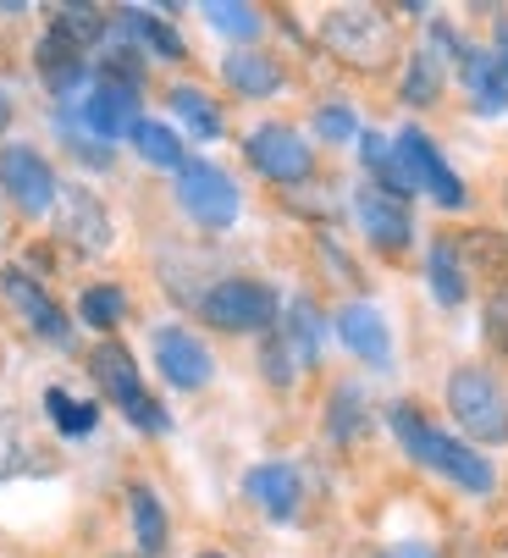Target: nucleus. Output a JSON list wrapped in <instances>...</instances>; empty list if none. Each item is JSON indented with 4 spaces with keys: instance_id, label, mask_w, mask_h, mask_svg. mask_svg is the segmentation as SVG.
<instances>
[{
    "instance_id": "f257e3e1",
    "label": "nucleus",
    "mask_w": 508,
    "mask_h": 558,
    "mask_svg": "<svg viewBox=\"0 0 508 558\" xmlns=\"http://www.w3.org/2000/svg\"><path fill=\"white\" fill-rule=\"evenodd\" d=\"M392 432H398V442H403L420 464L443 470L448 482H459L464 493H492V464H486L475 448H464V442H453V437L432 432L426 421H420V410H414V404H392Z\"/></svg>"
},
{
    "instance_id": "f03ea898",
    "label": "nucleus",
    "mask_w": 508,
    "mask_h": 558,
    "mask_svg": "<svg viewBox=\"0 0 508 558\" xmlns=\"http://www.w3.org/2000/svg\"><path fill=\"white\" fill-rule=\"evenodd\" d=\"M320 39H326V50L337 61L365 66V72H376V66H387L398 56V28L376 7H337V12H326Z\"/></svg>"
},
{
    "instance_id": "7ed1b4c3",
    "label": "nucleus",
    "mask_w": 508,
    "mask_h": 558,
    "mask_svg": "<svg viewBox=\"0 0 508 558\" xmlns=\"http://www.w3.org/2000/svg\"><path fill=\"white\" fill-rule=\"evenodd\" d=\"M448 410H453V421H459L464 437H475V442H508V392L486 371H475V365L453 371Z\"/></svg>"
},
{
    "instance_id": "20e7f679",
    "label": "nucleus",
    "mask_w": 508,
    "mask_h": 558,
    "mask_svg": "<svg viewBox=\"0 0 508 558\" xmlns=\"http://www.w3.org/2000/svg\"><path fill=\"white\" fill-rule=\"evenodd\" d=\"M199 315L216 327V332H266L277 322V293L266 282H249V277H232V282H216L199 304Z\"/></svg>"
},
{
    "instance_id": "39448f33",
    "label": "nucleus",
    "mask_w": 508,
    "mask_h": 558,
    "mask_svg": "<svg viewBox=\"0 0 508 558\" xmlns=\"http://www.w3.org/2000/svg\"><path fill=\"white\" fill-rule=\"evenodd\" d=\"M392 155H398V167H403L409 189H426V194H432L437 205H448V210L464 205V183L448 172V161L437 155V144L420 133V128H403L398 144H392Z\"/></svg>"
},
{
    "instance_id": "423d86ee",
    "label": "nucleus",
    "mask_w": 508,
    "mask_h": 558,
    "mask_svg": "<svg viewBox=\"0 0 508 558\" xmlns=\"http://www.w3.org/2000/svg\"><path fill=\"white\" fill-rule=\"evenodd\" d=\"M178 199L205 227H232L238 221V183L221 167H210V161H189L178 172Z\"/></svg>"
},
{
    "instance_id": "0eeeda50",
    "label": "nucleus",
    "mask_w": 508,
    "mask_h": 558,
    "mask_svg": "<svg viewBox=\"0 0 508 558\" xmlns=\"http://www.w3.org/2000/svg\"><path fill=\"white\" fill-rule=\"evenodd\" d=\"M56 232L77 255H106L111 250V216L89 189H61L56 194Z\"/></svg>"
},
{
    "instance_id": "6e6552de",
    "label": "nucleus",
    "mask_w": 508,
    "mask_h": 558,
    "mask_svg": "<svg viewBox=\"0 0 508 558\" xmlns=\"http://www.w3.org/2000/svg\"><path fill=\"white\" fill-rule=\"evenodd\" d=\"M249 161H254V172L271 178V183H299V178H310V144L293 128L266 122V128L249 133Z\"/></svg>"
},
{
    "instance_id": "1a4fd4ad",
    "label": "nucleus",
    "mask_w": 508,
    "mask_h": 558,
    "mask_svg": "<svg viewBox=\"0 0 508 558\" xmlns=\"http://www.w3.org/2000/svg\"><path fill=\"white\" fill-rule=\"evenodd\" d=\"M0 189H7L28 216H45L56 205V178L45 167V155H34L28 144H12V149H0Z\"/></svg>"
},
{
    "instance_id": "9d476101",
    "label": "nucleus",
    "mask_w": 508,
    "mask_h": 558,
    "mask_svg": "<svg viewBox=\"0 0 508 558\" xmlns=\"http://www.w3.org/2000/svg\"><path fill=\"white\" fill-rule=\"evenodd\" d=\"M155 365H160V376L172 387H205L210 371H216L205 343L194 332H183V327H160L155 332Z\"/></svg>"
},
{
    "instance_id": "9b49d317",
    "label": "nucleus",
    "mask_w": 508,
    "mask_h": 558,
    "mask_svg": "<svg viewBox=\"0 0 508 558\" xmlns=\"http://www.w3.org/2000/svg\"><path fill=\"white\" fill-rule=\"evenodd\" d=\"M83 122H89V133H100V138H133V128H138V89H128V84H111V77H100V84L89 89V100H83V111H77Z\"/></svg>"
},
{
    "instance_id": "f8f14e48",
    "label": "nucleus",
    "mask_w": 508,
    "mask_h": 558,
    "mask_svg": "<svg viewBox=\"0 0 508 558\" xmlns=\"http://www.w3.org/2000/svg\"><path fill=\"white\" fill-rule=\"evenodd\" d=\"M354 199H360V227L371 232V244H382V250H403V244H409V210H403L398 194H387V189H360Z\"/></svg>"
},
{
    "instance_id": "ddd939ff",
    "label": "nucleus",
    "mask_w": 508,
    "mask_h": 558,
    "mask_svg": "<svg viewBox=\"0 0 508 558\" xmlns=\"http://www.w3.org/2000/svg\"><path fill=\"white\" fill-rule=\"evenodd\" d=\"M0 288H7V299L28 315V322H34V332L45 338V343H66L72 332H66V315L50 304V293L34 282V277H23V271H7V277H0Z\"/></svg>"
},
{
    "instance_id": "4468645a",
    "label": "nucleus",
    "mask_w": 508,
    "mask_h": 558,
    "mask_svg": "<svg viewBox=\"0 0 508 558\" xmlns=\"http://www.w3.org/2000/svg\"><path fill=\"white\" fill-rule=\"evenodd\" d=\"M89 371L100 376V387L117 398V404H122L128 415L144 404V381H138V365H133V354H128L122 343H100V349L89 354Z\"/></svg>"
},
{
    "instance_id": "2eb2a0df",
    "label": "nucleus",
    "mask_w": 508,
    "mask_h": 558,
    "mask_svg": "<svg viewBox=\"0 0 508 558\" xmlns=\"http://www.w3.org/2000/svg\"><path fill=\"white\" fill-rule=\"evenodd\" d=\"M249 498L261 504L271 520H293L299 514V470L293 464H261V470H249Z\"/></svg>"
},
{
    "instance_id": "dca6fc26",
    "label": "nucleus",
    "mask_w": 508,
    "mask_h": 558,
    "mask_svg": "<svg viewBox=\"0 0 508 558\" xmlns=\"http://www.w3.org/2000/svg\"><path fill=\"white\" fill-rule=\"evenodd\" d=\"M337 332H343V343H349L360 360L387 365V354H392V343H387V322H382L371 304H349L343 315H337Z\"/></svg>"
},
{
    "instance_id": "f3484780",
    "label": "nucleus",
    "mask_w": 508,
    "mask_h": 558,
    "mask_svg": "<svg viewBox=\"0 0 508 558\" xmlns=\"http://www.w3.org/2000/svg\"><path fill=\"white\" fill-rule=\"evenodd\" d=\"M227 84L238 89V95H254V100H266V95H277L282 89V66L271 61V56H254V50H238V56H227Z\"/></svg>"
},
{
    "instance_id": "a211bd4d",
    "label": "nucleus",
    "mask_w": 508,
    "mask_h": 558,
    "mask_svg": "<svg viewBox=\"0 0 508 558\" xmlns=\"http://www.w3.org/2000/svg\"><path fill=\"white\" fill-rule=\"evenodd\" d=\"M34 61H39V77L56 89V95H66L77 77H83V50L72 45V39H61L56 28L39 39V50H34Z\"/></svg>"
},
{
    "instance_id": "6ab92c4d",
    "label": "nucleus",
    "mask_w": 508,
    "mask_h": 558,
    "mask_svg": "<svg viewBox=\"0 0 508 558\" xmlns=\"http://www.w3.org/2000/svg\"><path fill=\"white\" fill-rule=\"evenodd\" d=\"M464 84H470V95H475L481 111H503V106H508V77H503L497 56L464 50Z\"/></svg>"
},
{
    "instance_id": "aec40b11",
    "label": "nucleus",
    "mask_w": 508,
    "mask_h": 558,
    "mask_svg": "<svg viewBox=\"0 0 508 558\" xmlns=\"http://www.w3.org/2000/svg\"><path fill=\"white\" fill-rule=\"evenodd\" d=\"M128 509H133L138 553H144V558H160V553H166V514H160V498H155L149 487H128Z\"/></svg>"
},
{
    "instance_id": "412c9836",
    "label": "nucleus",
    "mask_w": 508,
    "mask_h": 558,
    "mask_svg": "<svg viewBox=\"0 0 508 558\" xmlns=\"http://www.w3.org/2000/svg\"><path fill=\"white\" fill-rule=\"evenodd\" d=\"M133 144H138V155H144L149 167H166V172H183V167H189V155H183L178 133H172V128H160V122H144V117H138Z\"/></svg>"
},
{
    "instance_id": "4be33fe9",
    "label": "nucleus",
    "mask_w": 508,
    "mask_h": 558,
    "mask_svg": "<svg viewBox=\"0 0 508 558\" xmlns=\"http://www.w3.org/2000/svg\"><path fill=\"white\" fill-rule=\"evenodd\" d=\"M432 293H437V304H464V293H470L453 238H437L432 244Z\"/></svg>"
},
{
    "instance_id": "5701e85b",
    "label": "nucleus",
    "mask_w": 508,
    "mask_h": 558,
    "mask_svg": "<svg viewBox=\"0 0 508 558\" xmlns=\"http://www.w3.org/2000/svg\"><path fill=\"white\" fill-rule=\"evenodd\" d=\"M453 250H459V260H475L492 282H508V244L497 232H470V238H459Z\"/></svg>"
},
{
    "instance_id": "b1692460",
    "label": "nucleus",
    "mask_w": 508,
    "mask_h": 558,
    "mask_svg": "<svg viewBox=\"0 0 508 558\" xmlns=\"http://www.w3.org/2000/svg\"><path fill=\"white\" fill-rule=\"evenodd\" d=\"M50 28H56L61 39H72L77 50H83V45H95V39H106V34H111V23H106V12H95V7H61Z\"/></svg>"
},
{
    "instance_id": "393cba45",
    "label": "nucleus",
    "mask_w": 508,
    "mask_h": 558,
    "mask_svg": "<svg viewBox=\"0 0 508 558\" xmlns=\"http://www.w3.org/2000/svg\"><path fill=\"white\" fill-rule=\"evenodd\" d=\"M282 343L293 349V360H299V365H310V360L320 354V315H315L304 299L288 310V332H282Z\"/></svg>"
},
{
    "instance_id": "a878e982",
    "label": "nucleus",
    "mask_w": 508,
    "mask_h": 558,
    "mask_svg": "<svg viewBox=\"0 0 508 558\" xmlns=\"http://www.w3.org/2000/svg\"><path fill=\"white\" fill-rule=\"evenodd\" d=\"M172 111L194 128V138H216V133H221L216 100H210V95H199V89H189V84H178V89H172Z\"/></svg>"
},
{
    "instance_id": "bb28decb",
    "label": "nucleus",
    "mask_w": 508,
    "mask_h": 558,
    "mask_svg": "<svg viewBox=\"0 0 508 558\" xmlns=\"http://www.w3.org/2000/svg\"><path fill=\"white\" fill-rule=\"evenodd\" d=\"M45 410L56 415V426H61L66 437H89V432H95V421H100V410H95V404H77V398H66L61 387H50V392H45Z\"/></svg>"
},
{
    "instance_id": "cd10ccee",
    "label": "nucleus",
    "mask_w": 508,
    "mask_h": 558,
    "mask_svg": "<svg viewBox=\"0 0 508 558\" xmlns=\"http://www.w3.org/2000/svg\"><path fill=\"white\" fill-rule=\"evenodd\" d=\"M122 34H133V39H144V45H155L160 56H183V39L166 28L160 17H149V12H122V23H117Z\"/></svg>"
},
{
    "instance_id": "c85d7f7f",
    "label": "nucleus",
    "mask_w": 508,
    "mask_h": 558,
    "mask_svg": "<svg viewBox=\"0 0 508 558\" xmlns=\"http://www.w3.org/2000/svg\"><path fill=\"white\" fill-rule=\"evenodd\" d=\"M205 17H210V28H221L232 39H254V34H261V12H254V7H232V0H210Z\"/></svg>"
},
{
    "instance_id": "c756f323",
    "label": "nucleus",
    "mask_w": 508,
    "mask_h": 558,
    "mask_svg": "<svg viewBox=\"0 0 508 558\" xmlns=\"http://www.w3.org/2000/svg\"><path fill=\"white\" fill-rule=\"evenodd\" d=\"M437 89H443V66H437V56H414L409 72H403V100L426 106V100H437Z\"/></svg>"
},
{
    "instance_id": "7c9ffc66",
    "label": "nucleus",
    "mask_w": 508,
    "mask_h": 558,
    "mask_svg": "<svg viewBox=\"0 0 508 558\" xmlns=\"http://www.w3.org/2000/svg\"><path fill=\"white\" fill-rule=\"evenodd\" d=\"M122 310H128L122 288H89V293H83V322H89V327H117Z\"/></svg>"
},
{
    "instance_id": "2f4dec72",
    "label": "nucleus",
    "mask_w": 508,
    "mask_h": 558,
    "mask_svg": "<svg viewBox=\"0 0 508 558\" xmlns=\"http://www.w3.org/2000/svg\"><path fill=\"white\" fill-rule=\"evenodd\" d=\"M315 128H320V138L343 144V138H354V111H349V106H326V111L315 117Z\"/></svg>"
},
{
    "instance_id": "473e14b6",
    "label": "nucleus",
    "mask_w": 508,
    "mask_h": 558,
    "mask_svg": "<svg viewBox=\"0 0 508 558\" xmlns=\"http://www.w3.org/2000/svg\"><path fill=\"white\" fill-rule=\"evenodd\" d=\"M354 426H360V398L343 387V392L331 398V432L337 437H354Z\"/></svg>"
},
{
    "instance_id": "72a5a7b5",
    "label": "nucleus",
    "mask_w": 508,
    "mask_h": 558,
    "mask_svg": "<svg viewBox=\"0 0 508 558\" xmlns=\"http://www.w3.org/2000/svg\"><path fill=\"white\" fill-rule=\"evenodd\" d=\"M23 470V442H17V426H12V415L0 421V482L7 475H17Z\"/></svg>"
},
{
    "instance_id": "f704fd0d",
    "label": "nucleus",
    "mask_w": 508,
    "mask_h": 558,
    "mask_svg": "<svg viewBox=\"0 0 508 558\" xmlns=\"http://www.w3.org/2000/svg\"><path fill=\"white\" fill-rule=\"evenodd\" d=\"M293 365H299V360H293V349H288L282 338H271V349H266V371H271V381H277V387H288V381H293Z\"/></svg>"
},
{
    "instance_id": "c9c22d12",
    "label": "nucleus",
    "mask_w": 508,
    "mask_h": 558,
    "mask_svg": "<svg viewBox=\"0 0 508 558\" xmlns=\"http://www.w3.org/2000/svg\"><path fill=\"white\" fill-rule=\"evenodd\" d=\"M486 332H492V343L508 354V293L492 299V310H486Z\"/></svg>"
},
{
    "instance_id": "e433bc0d",
    "label": "nucleus",
    "mask_w": 508,
    "mask_h": 558,
    "mask_svg": "<svg viewBox=\"0 0 508 558\" xmlns=\"http://www.w3.org/2000/svg\"><path fill=\"white\" fill-rule=\"evenodd\" d=\"M497 66H503V77H508V17L497 23Z\"/></svg>"
},
{
    "instance_id": "4c0bfd02",
    "label": "nucleus",
    "mask_w": 508,
    "mask_h": 558,
    "mask_svg": "<svg viewBox=\"0 0 508 558\" xmlns=\"http://www.w3.org/2000/svg\"><path fill=\"white\" fill-rule=\"evenodd\" d=\"M382 558H432L426 547H392V553H382Z\"/></svg>"
},
{
    "instance_id": "58836bf2",
    "label": "nucleus",
    "mask_w": 508,
    "mask_h": 558,
    "mask_svg": "<svg viewBox=\"0 0 508 558\" xmlns=\"http://www.w3.org/2000/svg\"><path fill=\"white\" fill-rule=\"evenodd\" d=\"M7 117H12V106H7V95H0V128H7Z\"/></svg>"
},
{
    "instance_id": "ea45409f",
    "label": "nucleus",
    "mask_w": 508,
    "mask_h": 558,
    "mask_svg": "<svg viewBox=\"0 0 508 558\" xmlns=\"http://www.w3.org/2000/svg\"><path fill=\"white\" fill-rule=\"evenodd\" d=\"M199 558H227V553H199Z\"/></svg>"
},
{
    "instance_id": "a19ab883",
    "label": "nucleus",
    "mask_w": 508,
    "mask_h": 558,
    "mask_svg": "<svg viewBox=\"0 0 508 558\" xmlns=\"http://www.w3.org/2000/svg\"><path fill=\"white\" fill-rule=\"evenodd\" d=\"M111 558H133V553H111Z\"/></svg>"
}]
</instances>
